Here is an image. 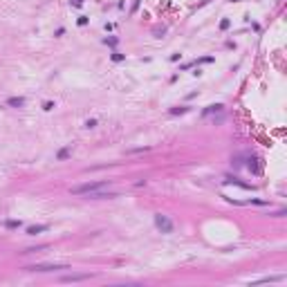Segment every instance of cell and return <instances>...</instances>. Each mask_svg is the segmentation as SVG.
<instances>
[{
	"label": "cell",
	"instance_id": "e0dca14e",
	"mask_svg": "<svg viewBox=\"0 0 287 287\" xmlns=\"http://www.w3.org/2000/svg\"><path fill=\"white\" fill-rule=\"evenodd\" d=\"M106 43H108V45H112V47H115V45H117V38H106Z\"/></svg>",
	"mask_w": 287,
	"mask_h": 287
},
{
	"label": "cell",
	"instance_id": "3957f363",
	"mask_svg": "<svg viewBox=\"0 0 287 287\" xmlns=\"http://www.w3.org/2000/svg\"><path fill=\"white\" fill-rule=\"evenodd\" d=\"M29 272H56V269H67V265H29Z\"/></svg>",
	"mask_w": 287,
	"mask_h": 287
},
{
	"label": "cell",
	"instance_id": "52a82bcc",
	"mask_svg": "<svg viewBox=\"0 0 287 287\" xmlns=\"http://www.w3.org/2000/svg\"><path fill=\"white\" fill-rule=\"evenodd\" d=\"M222 110H224V106H222V103H213V106H209L207 110L202 112V115L209 117V115H213V112H222Z\"/></svg>",
	"mask_w": 287,
	"mask_h": 287
},
{
	"label": "cell",
	"instance_id": "7a4b0ae2",
	"mask_svg": "<svg viewBox=\"0 0 287 287\" xmlns=\"http://www.w3.org/2000/svg\"><path fill=\"white\" fill-rule=\"evenodd\" d=\"M155 224H157V229H159L161 233H173V222H171L168 215L157 213V215H155Z\"/></svg>",
	"mask_w": 287,
	"mask_h": 287
},
{
	"label": "cell",
	"instance_id": "277c9868",
	"mask_svg": "<svg viewBox=\"0 0 287 287\" xmlns=\"http://www.w3.org/2000/svg\"><path fill=\"white\" fill-rule=\"evenodd\" d=\"M85 278H90V274H70V276H63L61 280L63 283H76V280H85Z\"/></svg>",
	"mask_w": 287,
	"mask_h": 287
},
{
	"label": "cell",
	"instance_id": "9c48e42d",
	"mask_svg": "<svg viewBox=\"0 0 287 287\" xmlns=\"http://www.w3.org/2000/svg\"><path fill=\"white\" fill-rule=\"evenodd\" d=\"M188 108H184V106H180V108H171V115H184Z\"/></svg>",
	"mask_w": 287,
	"mask_h": 287
},
{
	"label": "cell",
	"instance_id": "7c38bea8",
	"mask_svg": "<svg viewBox=\"0 0 287 287\" xmlns=\"http://www.w3.org/2000/svg\"><path fill=\"white\" fill-rule=\"evenodd\" d=\"M229 25H231V23H229L227 18H224V20H220V29H229Z\"/></svg>",
	"mask_w": 287,
	"mask_h": 287
},
{
	"label": "cell",
	"instance_id": "ba28073f",
	"mask_svg": "<svg viewBox=\"0 0 287 287\" xmlns=\"http://www.w3.org/2000/svg\"><path fill=\"white\" fill-rule=\"evenodd\" d=\"M276 280H283V276H269V278H260V280H256L253 285H260V283H276Z\"/></svg>",
	"mask_w": 287,
	"mask_h": 287
},
{
	"label": "cell",
	"instance_id": "8992f818",
	"mask_svg": "<svg viewBox=\"0 0 287 287\" xmlns=\"http://www.w3.org/2000/svg\"><path fill=\"white\" fill-rule=\"evenodd\" d=\"M7 106H11V108H23V106H25V99H23V96H11V99H7Z\"/></svg>",
	"mask_w": 287,
	"mask_h": 287
},
{
	"label": "cell",
	"instance_id": "9a60e30c",
	"mask_svg": "<svg viewBox=\"0 0 287 287\" xmlns=\"http://www.w3.org/2000/svg\"><path fill=\"white\" fill-rule=\"evenodd\" d=\"M112 61H115V63H119V61H123V54H112Z\"/></svg>",
	"mask_w": 287,
	"mask_h": 287
},
{
	"label": "cell",
	"instance_id": "d6986e66",
	"mask_svg": "<svg viewBox=\"0 0 287 287\" xmlns=\"http://www.w3.org/2000/svg\"><path fill=\"white\" fill-rule=\"evenodd\" d=\"M231 2H238V0H231Z\"/></svg>",
	"mask_w": 287,
	"mask_h": 287
},
{
	"label": "cell",
	"instance_id": "5bb4252c",
	"mask_svg": "<svg viewBox=\"0 0 287 287\" xmlns=\"http://www.w3.org/2000/svg\"><path fill=\"white\" fill-rule=\"evenodd\" d=\"M85 126H88V128H94V126H96V119H88Z\"/></svg>",
	"mask_w": 287,
	"mask_h": 287
},
{
	"label": "cell",
	"instance_id": "2e32d148",
	"mask_svg": "<svg viewBox=\"0 0 287 287\" xmlns=\"http://www.w3.org/2000/svg\"><path fill=\"white\" fill-rule=\"evenodd\" d=\"M79 25H81V27L88 25V18H85V16H79Z\"/></svg>",
	"mask_w": 287,
	"mask_h": 287
},
{
	"label": "cell",
	"instance_id": "8fae6325",
	"mask_svg": "<svg viewBox=\"0 0 287 287\" xmlns=\"http://www.w3.org/2000/svg\"><path fill=\"white\" fill-rule=\"evenodd\" d=\"M7 227H9V229H16V227H20V222L18 220H9V222H7Z\"/></svg>",
	"mask_w": 287,
	"mask_h": 287
},
{
	"label": "cell",
	"instance_id": "ac0fdd59",
	"mask_svg": "<svg viewBox=\"0 0 287 287\" xmlns=\"http://www.w3.org/2000/svg\"><path fill=\"white\" fill-rule=\"evenodd\" d=\"M72 5H74V7H81V5H83V0H72Z\"/></svg>",
	"mask_w": 287,
	"mask_h": 287
},
{
	"label": "cell",
	"instance_id": "30bf717a",
	"mask_svg": "<svg viewBox=\"0 0 287 287\" xmlns=\"http://www.w3.org/2000/svg\"><path fill=\"white\" fill-rule=\"evenodd\" d=\"M67 155H70V150H67V148H63V150H58V159H67Z\"/></svg>",
	"mask_w": 287,
	"mask_h": 287
},
{
	"label": "cell",
	"instance_id": "4fadbf2b",
	"mask_svg": "<svg viewBox=\"0 0 287 287\" xmlns=\"http://www.w3.org/2000/svg\"><path fill=\"white\" fill-rule=\"evenodd\" d=\"M52 108H54V103H52V101H45V103H43V110H52Z\"/></svg>",
	"mask_w": 287,
	"mask_h": 287
},
{
	"label": "cell",
	"instance_id": "5b68a950",
	"mask_svg": "<svg viewBox=\"0 0 287 287\" xmlns=\"http://www.w3.org/2000/svg\"><path fill=\"white\" fill-rule=\"evenodd\" d=\"M47 224H34V227H27V233L29 236H36V233H43V231H47Z\"/></svg>",
	"mask_w": 287,
	"mask_h": 287
},
{
	"label": "cell",
	"instance_id": "6da1fadb",
	"mask_svg": "<svg viewBox=\"0 0 287 287\" xmlns=\"http://www.w3.org/2000/svg\"><path fill=\"white\" fill-rule=\"evenodd\" d=\"M110 186V182H85V184H79V186H72V193L74 195H88V193H94V191H103V188Z\"/></svg>",
	"mask_w": 287,
	"mask_h": 287
}]
</instances>
